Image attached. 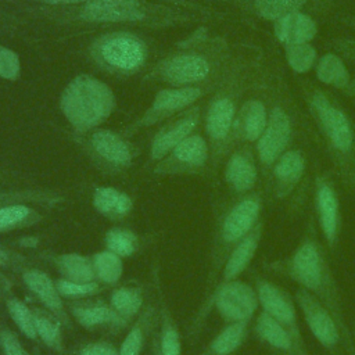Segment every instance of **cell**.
Wrapping results in <instances>:
<instances>
[{"instance_id":"1","label":"cell","mask_w":355,"mask_h":355,"mask_svg":"<svg viewBox=\"0 0 355 355\" xmlns=\"http://www.w3.org/2000/svg\"><path fill=\"white\" fill-rule=\"evenodd\" d=\"M327 251L319 236L315 218L311 216L297 245L286 257L265 262V269L275 276L294 282L316 297L338 323L347 355H355L354 334L347 322L341 291L330 266Z\"/></svg>"},{"instance_id":"2","label":"cell","mask_w":355,"mask_h":355,"mask_svg":"<svg viewBox=\"0 0 355 355\" xmlns=\"http://www.w3.org/2000/svg\"><path fill=\"white\" fill-rule=\"evenodd\" d=\"M25 11L67 25L128 24L159 29L196 19V8L161 0H92L75 6H35Z\"/></svg>"},{"instance_id":"3","label":"cell","mask_w":355,"mask_h":355,"mask_svg":"<svg viewBox=\"0 0 355 355\" xmlns=\"http://www.w3.org/2000/svg\"><path fill=\"white\" fill-rule=\"evenodd\" d=\"M232 64L233 60L226 42L200 35L161 58L147 78L173 87L209 85L220 82Z\"/></svg>"},{"instance_id":"4","label":"cell","mask_w":355,"mask_h":355,"mask_svg":"<svg viewBox=\"0 0 355 355\" xmlns=\"http://www.w3.org/2000/svg\"><path fill=\"white\" fill-rule=\"evenodd\" d=\"M302 96L337 178L347 189L355 190V123L326 89L305 82Z\"/></svg>"},{"instance_id":"5","label":"cell","mask_w":355,"mask_h":355,"mask_svg":"<svg viewBox=\"0 0 355 355\" xmlns=\"http://www.w3.org/2000/svg\"><path fill=\"white\" fill-rule=\"evenodd\" d=\"M250 75L245 62L233 61L220 85L215 89L205 112V133L209 153L220 158L233 146V129L239 111V100L244 92V82Z\"/></svg>"},{"instance_id":"6","label":"cell","mask_w":355,"mask_h":355,"mask_svg":"<svg viewBox=\"0 0 355 355\" xmlns=\"http://www.w3.org/2000/svg\"><path fill=\"white\" fill-rule=\"evenodd\" d=\"M60 108L75 130L87 132L108 119L115 108V96L107 83L83 73L65 86Z\"/></svg>"},{"instance_id":"7","label":"cell","mask_w":355,"mask_h":355,"mask_svg":"<svg viewBox=\"0 0 355 355\" xmlns=\"http://www.w3.org/2000/svg\"><path fill=\"white\" fill-rule=\"evenodd\" d=\"M89 55L100 69L112 75L129 76L144 68L150 49L141 36L115 31L94 39L89 47Z\"/></svg>"},{"instance_id":"8","label":"cell","mask_w":355,"mask_h":355,"mask_svg":"<svg viewBox=\"0 0 355 355\" xmlns=\"http://www.w3.org/2000/svg\"><path fill=\"white\" fill-rule=\"evenodd\" d=\"M293 137L294 119L287 103L277 98V96L272 97L266 126L254 146L259 171L263 178L279 157L291 147Z\"/></svg>"},{"instance_id":"9","label":"cell","mask_w":355,"mask_h":355,"mask_svg":"<svg viewBox=\"0 0 355 355\" xmlns=\"http://www.w3.org/2000/svg\"><path fill=\"white\" fill-rule=\"evenodd\" d=\"M263 194L262 191H252L250 194L239 197L223 214L218 241L222 252V258L226 261L233 248L257 226L262 219Z\"/></svg>"},{"instance_id":"10","label":"cell","mask_w":355,"mask_h":355,"mask_svg":"<svg viewBox=\"0 0 355 355\" xmlns=\"http://www.w3.org/2000/svg\"><path fill=\"white\" fill-rule=\"evenodd\" d=\"M313 209L315 222L322 234L323 243L330 252L338 248L343 216L340 197L334 184V180L329 172H318L313 180Z\"/></svg>"},{"instance_id":"11","label":"cell","mask_w":355,"mask_h":355,"mask_svg":"<svg viewBox=\"0 0 355 355\" xmlns=\"http://www.w3.org/2000/svg\"><path fill=\"white\" fill-rule=\"evenodd\" d=\"M295 304L315 340L330 355H347L343 331L331 312L311 293L298 287Z\"/></svg>"},{"instance_id":"12","label":"cell","mask_w":355,"mask_h":355,"mask_svg":"<svg viewBox=\"0 0 355 355\" xmlns=\"http://www.w3.org/2000/svg\"><path fill=\"white\" fill-rule=\"evenodd\" d=\"M254 288L258 295L261 311L272 318L301 345H306L300 327L297 304L290 293L261 275L254 276Z\"/></svg>"},{"instance_id":"13","label":"cell","mask_w":355,"mask_h":355,"mask_svg":"<svg viewBox=\"0 0 355 355\" xmlns=\"http://www.w3.org/2000/svg\"><path fill=\"white\" fill-rule=\"evenodd\" d=\"M220 82L209 83V85H198V86L166 87V89L159 90L155 94L151 105L146 110V112L135 123V126L136 128L150 126V125H154L159 121L168 119V118L190 108L207 92H209L212 89H216L220 85Z\"/></svg>"},{"instance_id":"14","label":"cell","mask_w":355,"mask_h":355,"mask_svg":"<svg viewBox=\"0 0 355 355\" xmlns=\"http://www.w3.org/2000/svg\"><path fill=\"white\" fill-rule=\"evenodd\" d=\"M306 154L300 147H290L272 165L265 176L266 193L272 201L287 200L300 186L306 172Z\"/></svg>"},{"instance_id":"15","label":"cell","mask_w":355,"mask_h":355,"mask_svg":"<svg viewBox=\"0 0 355 355\" xmlns=\"http://www.w3.org/2000/svg\"><path fill=\"white\" fill-rule=\"evenodd\" d=\"M215 306L227 323H250L259 306L254 286L239 279L222 283L215 293Z\"/></svg>"},{"instance_id":"16","label":"cell","mask_w":355,"mask_h":355,"mask_svg":"<svg viewBox=\"0 0 355 355\" xmlns=\"http://www.w3.org/2000/svg\"><path fill=\"white\" fill-rule=\"evenodd\" d=\"M259 165L252 144L241 143L229 155L225 165V182L237 197L255 191Z\"/></svg>"},{"instance_id":"17","label":"cell","mask_w":355,"mask_h":355,"mask_svg":"<svg viewBox=\"0 0 355 355\" xmlns=\"http://www.w3.org/2000/svg\"><path fill=\"white\" fill-rule=\"evenodd\" d=\"M201 119V107L191 105L190 108L173 115L157 132L151 143V157L162 159L180 141L193 133Z\"/></svg>"},{"instance_id":"18","label":"cell","mask_w":355,"mask_h":355,"mask_svg":"<svg viewBox=\"0 0 355 355\" xmlns=\"http://www.w3.org/2000/svg\"><path fill=\"white\" fill-rule=\"evenodd\" d=\"M252 17L275 22L280 17L294 11L326 10L331 0H223Z\"/></svg>"},{"instance_id":"19","label":"cell","mask_w":355,"mask_h":355,"mask_svg":"<svg viewBox=\"0 0 355 355\" xmlns=\"http://www.w3.org/2000/svg\"><path fill=\"white\" fill-rule=\"evenodd\" d=\"M265 100V97L254 96L240 104L233 129L234 143L255 144L259 139L266 126L269 114V105Z\"/></svg>"},{"instance_id":"20","label":"cell","mask_w":355,"mask_h":355,"mask_svg":"<svg viewBox=\"0 0 355 355\" xmlns=\"http://www.w3.org/2000/svg\"><path fill=\"white\" fill-rule=\"evenodd\" d=\"M252 333L255 338L265 347L279 355H313L306 345H301L286 330H283L265 312H259L255 318Z\"/></svg>"},{"instance_id":"21","label":"cell","mask_w":355,"mask_h":355,"mask_svg":"<svg viewBox=\"0 0 355 355\" xmlns=\"http://www.w3.org/2000/svg\"><path fill=\"white\" fill-rule=\"evenodd\" d=\"M318 22L305 11L286 14L273 22V33L283 46L295 43H309L318 35Z\"/></svg>"},{"instance_id":"22","label":"cell","mask_w":355,"mask_h":355,"mask_svg":"<svg viewBox=\"0 0 355 355\" xmlns=\"http://www.w3.org/2000/svg\"><path fill=\"white\" fill-rule=\"evenodd\" d=\"M89 144L96 155L112 166L123 168L132 162V151L128 141L114 130H93L89 136Z\"/></svg>"},{"instance_id":"23","label":"cell","mask_w":355,"mask_h":355,"mask_svg":"<svg viewBox=\"0 0 355 355\" xmlns=\"http://www.w3.org/2000/svg\"><path fill=\"white\" fill-rule=\"evenodd\" d=\"M265 222L261 219L257 226L233 248L223 265L222 283L236 280L251 263L263 236Z\"/></svg>"},{"instance_id":"24","label":"cell","mask_w":355,"mask_h":355,"mask_svg":"<svg viewBox=\"0 0 355 355\" xmlns=\"http://www.w3.org/2000/svg\"><path fill=\"white\" fill-rule=\"evenodd\" d=\"M208 141L198 133H191L180 141L171 153V161L180 169H202L209 159Z\"/></svg>"},{"instance_id":"25","label":"cell","mask_w":355,"mask_h":355,"mask_svg":"<svg viewBox=\"0 0 355 355\" xmlns=\"http://www.w3.org/2000/svg\"><path fill=\"white\" fill-rule=\"evenodd\" d=\"M315 75L322 85L340 92L348 86L352 78L345 65V60L336 51H327L318 58L315 64Z\"/></svg>"},{"instance_id":"26","label":"cell","mask_w":355,"mask_h":355,"mask_svg":"<svg viewBox=\"0 0 355 355\" xmlns=\"http://www.w3.org/2000/svg\"><path fill=\"white\" fill-rule=\"evenodd\" d=\"M250 323L237 322L227 323V326L214 338L207 355H232L247 340Z\"/></svg>"},{"instance_id":"27","label":"cell","mask_w":355,"mask_h":355,"mask_svg":"<svg viewBox=\"0 0 355 355\" xmlns=\"http://www.w3.org/2000/svg\"><path fill=\"white\" fill-rule=\"evenodd\" d=\"M94 207L107 215H125L132 208V200L128 194L114 187H97L93 196Z\"/></svg>"},{"instance_id":"28","label":"cell","mask_w":355,"mask_h":355,"mask_svg":"<svg viewBox=\"0 0 355 355\" xmlns=\"http://www.w3.org/2000/svg\"><path fill=\"white\" fill-rule=\"evenodd\" d=\"M28 287L51 309L58 311L62 308L58 290L54 287L50 277L40 270H29L24 275Z\"/></svg>"},{"instance_id":"29","label":"cell","mask_w":355,"mask_h":355,"mask_svg":"<svg viewBox=\"0 0 355 355\" xmlns=\"http://www.w3.org/2000/svg\"><path fill=\"white\" fill-rule=\"evenodd\" d=\"M283 47H284L286 61L295 73H306L312 68H315V64L319 57H318L316 49L311 42L286 44Z\"/></svg>"},{"instance_id":"30","label":"cell","mask_w":355,"mask_h":355,"mask_svg":"<svg viewBox=\"0 0 355 355\" xmlns=\"http://www.w3.org/2000/svg\"><path fill=\"white\" fill-rule=\"evenodd\" d=\"M60 268L62 273L72 282L92 283L94 269L87 258L78 254H65L60 258Z\"/></svg>"},{"instance_id":"31","label":"cell","mask_w":355,"mask_h":355,"mask_svg":"<svg viewBox=\"0 0 355 355\" xmlns=\"http://www.w3.org/2000/svg\"><path fill=\"white\" fill-rule=\"evenodd\" d=\"M94 270L98 277L107 283H114L121 277L122 262L119 255L112 251H104L94 257Z\"/></svg>"},{"instance_id":"32","label":"cell","mask_w":355,"mask_h":355,"mask_svg":"<svg viewBox=\"0 0 355 355\" xmlns=\"http://www.w3.org/2000/svg\"><path fill=\"white\" fill-rule=\"evenodd\" d=\"M7 308H8V312H10L11 318H12V320L18 324L21 331L26 337L35 338L37 333H36V329H35L33 315L26 308V305L22 304L21 301H18V300H10L7 302Z\"/></svg>"},{"instance_id":"33","label":"cell","mask_w":355,"mask_h":355,"mask_svg":"<svg viewBox=\"0 0 355 355\" xmlns=\"http://www.w3.org/2000/svg\"><path fill=\"white\" fill-rule=\"evenodd\" d=\"M108 248L121 257H128L135 251L136 237L123 229H112L105 237Z\"/></svg>"},{"instance_id":"34","label":"cell","mask_w":355,"mask_h":355,"mask_svg":"<svg viewBox=\"0 0 355 355\" xmlns=\"http://www.w3.org/2000/svg\"><path fill=\"white\" fill-rule=\"evenodd\" d=\"M112 306L123 315H133L139 311L141 305V297L136 290L132 288H119L114 291L111 297Z\"/></svg>"},{"instance_id":"35","label":"cell","mask_w":355,"mask_h":355,"mask_svg":"<svg viewBox=\"0 0 355 355\" xmlns=\"http://www.w3.org/2000/svg\"><path fill=\"white\" fill-rule=\"evenodd\" d=\"M75 315L78 320L83 326H97L101 323H107L110 320L115 319V315L111 309L105 306H93V308H83V309H76Z\"/></svg>"},{"instance_id":"36","label":"cell","mask_w":355,"mask_h":355,"mask_svg":"<svg viewBox=\"0 0 355 355\" xmlns=\"http://www.w3.org/2000/svg\"><path fill=\"white\" fill-rule=\"evenodd\" d=\"M21 64L19 57L11 49L0 46V78L15 80L19 78Z\"/></svg>"},{"instance_id":"37","label":"cell","mask_w":355,"mask_h":355,"mask_svg":"<svg viewBox=\"0 0 355 355\" xmlns=\"http://www.w3.org/2000/svg\"><path fill=\"white\" fill-rule=\"evenodd\" d=\"M36 333L42 337V340L49 345H55L60 340V327L57 323L51 322L46 316L33 315Z\"/></svg>"},{"instance_id":"38","label":"cell","mask_w":355,"mask_h":355,"mask_svg":"<svg viewBox=\"0 0 355 355\" xmlns=\"http://www.w3.org/2000/svg\"><path fill=\"white\" fill-rule=\"evenodd\" d=\"M29 212L31 209L28 207L19 204L0 208V230L18 225L29 215Z\"/></svg>"},{"instance_id":"39","label":"cell","mask_w":355,"mask_h":355,"mask_svg":"<svg viewBox=\"0 0 355 355\" xmlns=\"http://www.w3.org/2000/svg\"><path fill=\"white\" fill-rule=\"evenodd\" d=\"M97 288L94 283H78L72 280H58L57 282V290L62 295H86L93 293Z\"/></svg>"},{"instance_id":"40","label":"cell","mask_w":355,"mask_h":355,"mask_svg":"<svg viewBox=\"0 0 355 355\" xmlns=\"http://www.w3.org/2000/svg\"><path fill=\"white\" fill-rule=\"evenodd\" d=\"M330 44L333 51L340 54L345 61L355 65V37H334L330 40Z\"/></svg>"},{"instance_id":"41","label":"cell","mask_w":355,"mask_h":355,"mask_svg":"<svg viewBox=\"0 0 355 355\" xmlns=\"http://www.w3.org/2000/svg\"><path fill=\"white\" fill-rule=\"evenodd\" d=\"M141 341H143V336L140 329L133 327L130 333H128V336L125 337L121 345L119 355H139L141 349Z\"/></svg>"},{"instance_id":"42","label":"cell","mask_w":355,"mask_h":355,"mask_svg":"<svg viewBox=\"0 0 355 355\" xmlns=\"http://www.w3.org/2000/svg\"><path fill=\"white\" fill-rule=\"evenodd\" d=\"M0 345L4 355H28L18 338L8 330L0 331Z\"/></svg>"},{"instance_id":"43","label":"cell","mask_w":355,"mask_h":355,"mask_svg":"<svg viewBox=\"0 0 355 355\" xmlns=\"http://www.w3.org/2000/svg\"><path fill=\"white\" fill-rule=\"evenodd\" d=\"M26 1H32L39 6H75V4H83V3L92 1V0H26ZM161 1H166L171 4H176V6H183V7H190V8H197L196 4H190L186 0H161Z\"/></svg>"},{"instance_id":"44","label":"cell","mask_w":355,"mask_h":355,"mask_svg":"<svg viewBox=\"0 0 355 355\" xmlns=\"http://www.w3.org/2000/svg\"><path fill=\"white\" fill-rule=\"evenodd\" d=\"M162 355H180L179 336L173 329H168L162 337Z\"/></svg>"},{"instance_id":"45","label":"cell","mask_w":355,"mask_h":355,"mask_svg":"<svg viewBox=\"0 0 355 355\" xmlns=\"http://www.w3.org/2000/svg\"><path fill=\"white\" fill-rule=\"evenodd\" d=\"M80 355H116V351L107 344H92L83 348Z\"/></svg>"},{"instance_id":"46","label":"cell","mask_w":355,"mask_h":355,"mask_svg":"<svg viewBox=\"0 0 355 355\" xmlns=\"http://www.w3.org/2000/svg\"><path fill=\"white\" fill-rule=\"evenodd\" d=\"M343 93H344L347 97H351V98L355 100V76L351 78L348 86L343 90Z\"/></svg>"},{"instance_id":"47","label":"cell","mask_w":355,"mask_h":355,"mask_svg":"<svg viewBox=\"0 0 355 355\" xmlns=\"http://www.w3.org/2000/svg\"><path fill=\"white\" fill-rule=\"evenodd\" d=\"M340 21L345 25V26H348L349 29H352V31H355V15H343L341 18H340Z\"/></svg>"},{"instance_id":"48","label":"cell","mask_w":355,"mask_h":355,"mask_svg":"<svg viewBox=\"0 0 355 355\" xmlns=\"http://www.w3.org/2000/svg\"><path fill=\"white\" fill-rule=\"evenodd\" d=\"M19 244L22 247H35L37 244V239L36 237H24L19 240Z\"/></svg>"},{"instance_id":"49","label":"cell","mask_w":355,"mask_h":355,"mask_svg":"<svg viewBox=\"0 0 355 355\" xmlns=\"http://www.w3.org/2000/svg\"><path fill=\"white\" fill-rule=\"evenodd\" d=\"M7 262V255H6V252H3L1 250H0V265H3V263H6Z\"/></svg>"},{"instance_id":"50","label":"cell","mask_w":355,"mask_h":355,"mask_svg":"<svg viewBox=\"0 0 355 355\" xmlns=\"http://www.w3.org/2000/svg\"><path fill=\"white\" fill-rule=\"evenodd\" d=\"M354 343H355V333H354Z\"/></svg>"},{"instance_id":"51","label":"cell","mask_w":355,"mask_h":355,"mask_svg":"<svg viewBox=\"0 0 355 355\" xmlns=\"http://www.w3.org/2000/svg\"><path fill=\"white\" fill-rule=\"evenodd\" d=\"M272 355H279V354H272Z\"/></svg>"}]
</instances>
